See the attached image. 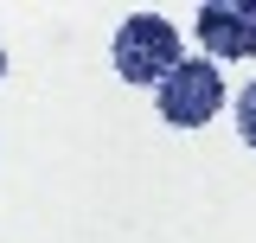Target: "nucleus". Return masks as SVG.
<instances>
[{
    "label": "nucleus",
    "mask_w": 256,
    "mask_h": 243,
    "mask_svg": "<svg viewBox=\"0 0 256 243\" xmlns=\"http://www.w3.org/2000/svg\"><path fill=\"white\" fill-rule=\"evenodd\" d=\"M198 45L212 58H256V0H212V6H198Z\"/></svg>",
    "instance_id": "3"
},
{
    "label": "nucleus",
    "mask_w": 256,
    "mask_h": 243,
    "mask_svg": "<svg viewBox=\"0 0 256 243\" xmlns=\"http://www.w3.org/2000/svg\"><path fill=\"white\" fill-rule=\"evenodd\" d=\"M154 102L173 128H198V122H212L224 109V77L212 70V58H180L154 84Z\"/></svg>",
    "instance_id": "2"
},
{
    "label": "nucleus",
    "mask_w": 256,
    "mask_h": 243,
    "mask_svg": "<svg viewBox=\"0 0 256 243\" xmlns=\"http://www.w3.org/2000/svg\"><path fill=\"white\" fill-rule=\"evenodd\" d=\"M0 70H6V52H0Z\"/></svg>",
    "instance_id": "5"
},
{
    "label": "nucleus",
    "mask_w": 256,
    "mask_h": 243,
    "mask_svg": "<svg viewBox=\"0 0 256 243\" xmlns=\"http://www.w3.org/2000/svg\"><path fill=\"white\" fill-rule=\"evenodd\" d=\"M237 134H244V141L256 148V84H250L244 96H237Z\"/></svg>",
    "instance_id": "4"
},
{
    "label": "nucleus",
    "mask_w": 256,
    "mask_h": 243,
    "mask_svg": "<svg viewBox=\"0 0 256 243\" xmlns=\"http://www.w3.org/2000/svg\"><path fill=\"white\" fill-rule=\"evenodd\" d=\"M173 64H180V32L160 13H128L122 32H116V70H122V84H160Z\"/></svg>",
    "instance_id": "1"
}]
</instances>
